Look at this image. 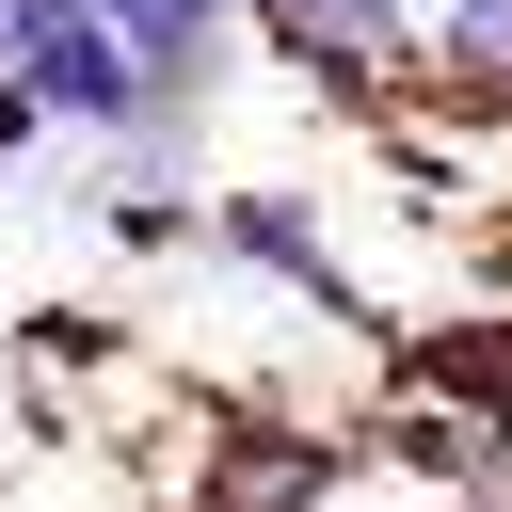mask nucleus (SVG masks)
<instances>
[{"instance_id":"nucleus-1","label":"nucleus","mask_w":512,"mask_h":512,"mask_svg":"<svg viewBox=\"0 0 512 512\" xmlns=\"http://www.w3.org/2000/svg\"><path fill=\"white\" fill-rule=\"evenodd\" d=\"M224 256L240 272H272V288H304V304H336L352 320V272H336V240L288 208V192H224Z\"/></svg>"},{"instance_id":"nucleus-2","label":"nucleus","mask_w":512,"mask_h":512,"mask_svg":"<svg viewBox=\"0 0 512 512\" xmlns=\"http://www.w3.org/2000/svg\"><path fill=\"white\" fill-rule=\"evenodd\" d=\"M80 16H96L160 96H176V80H208V48H224V0H80Z\"/></svg>"},{"instance_id":"nucleus-3","label":"nucleus","mask_w":512,"mask_h":512,"mask_svg":"<svg viewBox=\"0 0 512 512\" xmlns=\"http://www.w3.org/2000/svg\"><path fill=\"white\" fill-rule=\"evenodd\" d=\"M272 32L320 48V64H384V48L416 32V0H272Z\"/></svg>"},{"instance_id":"nucleus-4","label":"nucleus","mask_w":512,"mask_h":512,"mask_svg":"<svg viewBox=\"0 0 512 512\" xmlns=\"http://www.w3.org/2000/svg\"><path fill=\"white\" fill-rule=\"evenodd\" d=\"M416 16H432V0H416Z\"/></svg>"}]
</instances>
